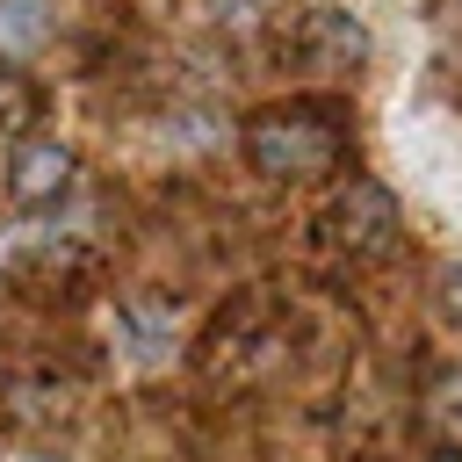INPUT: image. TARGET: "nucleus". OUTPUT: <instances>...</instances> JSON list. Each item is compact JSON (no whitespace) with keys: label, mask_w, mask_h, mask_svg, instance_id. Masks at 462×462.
Here are the masks:
<instances>
[{"label":"nucleus","mask_w":462,"mask_h":462,"mask_svg":"<svg viewBox=\"0 0 462 462\" xmlns=\"http://www.w3.org/2000/svg\"><path fill=\"white\" fill-rule=\"evenodd\" d=\"M426 462H462V448H455V440H448V448H433V455H426Z\"/></svg>","instance_id":"9d476101"},{"label":"nucleus","mask_w":462,"mask_h":462,"mask_svg":"<svg viewBox=\"0 0 462 462\" xmlns=\"http://www.w3.org/2000/svg\"><path fill=\"white\" fill-rule=\"evenodd\" d=\"M36 116V94H29V79L14 72V65H0V130H22Z\"/></svg>","instance_id":"0eeeda50"},{"label":"nucleus","mask_w":462,"mask_h":462,"mask_svg":"<svg viewBox=\"0 0 462 462\" xmlns=\"http://www.w3.org/2000/svg\"><path fill=\"white\" fill-rule=\"evenodd\" d=\"M289 43H296L303 65H361L368 58V22L346 14V7H303Z\"/></svg>","instance_id":"39448f33"},{"label":"nucleus","mask_w":462,"mask_h":462,"mask_svg":"<svg viewBox=\"0 0 462 462\" xmlns=\"http://www.w3.org/2000/svg\"><path fill=\"white\" fill-rule=\"evenodd\" d=\"M116 339H123L144 368H159V361H173V310L152 303V296H123V303H116Z\"/></svg>","instance_id":"423d86ee"},{"label":"nucleus","mask_w":462,"mask_h":462,"mask_svg":"<svg viewBox=\"0 0 462 462\" xmlns=\"http://www.w3.org/2000/svg\"><path fill=\"white\" fill-rule=\"evenodd\" d=\"M87 267H94V253H87V245H72V238H29V245H14V253H7V282H14L22 296H36V303L72 296Z\"/></svg>","instance_id":"20e7f679"},{"label":"nucleus","mask_w":462,"mask_h":462,"mask_svg":"<svg viewBox=\"0 0 462 462\" xmlns=\"http://www.w3.org/2000/svg\"><path fill=\"white\" fill-rule=\"evenodd\" d=\"M433 419L455 433V448H462V375H448L440 390H433Z\"/></svg>","instance_id":"6e6552de"},{"label":"nucleus","mask_w":462,"mask_h":462,"mask_svg":"<svg viewBox=\"0 0 462 462\" xmlns=\"http://www.w3.org/2000/svg\"><path fill=\"white\" fill-rule=\"evenodd\" d=\"M310 231H318V245L339 253V260H375V253L397 245L404 209H397V195H390L383 180H361V173H354V180H339V188L318 202Z\"/></svg>","instance_id":"f03ea898"},{"label":"nucleus","mask_w":462,"mask_h":462,"mask_svg":"<svg viewBox=\"0 0 462 462\" xmlns=\"http://www.w3.org/2000/svg\"><path fill=\"white\" fill-rule=\"evenodd\" d=\"M440 303H448V318L462 325V260H448V267H440Z\"/></svg>","instance_id":"1a4fd4ad"},{"label":"nucleus","mask_w":462,"mask_h":462,"mask_svg":"<svg viewBox=\"0 0 462 462\" xmlns=\"http://www.w3.org/2000/svg\"><path fill=\"white\" fill-rule=\"evenodd\" d=\"M72 173H79L72 144H58V137H22V144L7 152V202H14V209H58V202L72 195Z\"/></svg>","instance_id":"7ed1b4c3"},{"label":"nucleus","mask_w":462,"mask_h":462,"mask_svg":"<svg viewBox=\"0 0 462 462\" xmlns=\"http://www.w3.org/2000/svg\"><path fill=\"white\" fill-rule=\"evenodd\" d=\"M238 144H245V166L267 173V180L332 173V166L346 159V130L332 123V108H310V101H289V108H260V116H245Z\"/></svg>","instance_id":"f257e3e1"}]
</instances>
